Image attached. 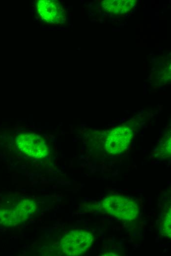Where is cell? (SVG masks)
Segmentation results:
<instances>
[{"label": "cell", "instance_id": "obj_1", "mask_svg": "<svg viewBox=\"0 0 171 256\" xmlns=\"http://www.w3.org/2000/svg\"><path fill=\"white\" fill-rule=\"evenodd\" d=\"M106 214L122 221L131 222L137 219L139 207L133 198L118 194L106 195L101 203Z\"/></svg>", "mask_w": 171, "mask_h": 256}, {"label": "cell", "instance_id": "obj_2", "mask_svg": "<svg viewBox=\"0 0 171 256\" xmlns=\"http://www.w3.org/2000/svg\"><path fill=\"white\" fill-rule=\"evenodd\" d=\"M93 239V235L91 233L83 229H74L62 237L60 246L66 255L79 256L88 250Z\"/></svg>", "mask_w": 171, "mask_h": 256}, {"label": "cell", "instance_id": "obj_3", "mask_svg": "<svg viewBox=\"0 0 171 256\" xmlns=\"http://www.w3.org/2000/svg\"><path fill=\"white\" fill-rule=\"evenodd\" d=\"M16 144L20 151L31 158L42 159L48 154L46 139L39 134L20 133L17 136Z\"/></svg>", "mask_w": 171, "mask_h": 256}, {"label": "cell", "instance_id": "obj_4", "mask_svg": "<svg viewBox=\"0 0 171 256\" xmlns=\"http://www.w3.org/2000/svg\"><path fill=\"white\" fill-rule=\"evenodd\" d=\"M36 207L33 201L25 199L14 207L0 209V224L9 226L24 222L34 213Z\"/></svg>", "mask_w": 171, "mask_h": 256}, {"label": "cell", "instance_id": "obj_5", "mask_svg": "<svg viewBox=\"0 0 171 256\" xmlns=\"http://www.w3.org/2000/svg\"><path fill=\"white\" fill-rule=\"evenodd\" d=\"M132 130L127 126H121L112 129L105 139L104 148L111 154L116 155L126 150L133 138Z\"/></svg>", "mask_w": 171, "mask_h": 256}, {"label": "cell", "instance_id": "obj_6", "mask_svg": "<svg viewBox=\"0 0 171 256\" xmlns=\"http://www.w3.org/2000/svg\"><path fill=\"white\" fill-rule=\"evenodd\" d=\"M163 230L164 234L168 237H171V211H170L165 217V220L164 222L163 226Z\"/></svg>", "mask_w": 171, "mask_h": 256}]
</instances>
